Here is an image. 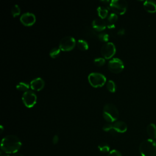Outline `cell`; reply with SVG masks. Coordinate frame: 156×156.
<instances>
[{
    "instance_id": "obj_19",
    "label": "cell",
    "mask_w": 156,
    "mask_h": 156,
    "mask_svg": "<svg viewBox=\"0 0 156 156\" xmlns=\"http://www.w3.org/2000/svg\"><path fill=\"white\" fill-rule=\"evenodd\" d=\"M98 149L101 152L106 153L110 151V146L106 143H102L98 146Z\"/></svg>"
},
{
    "instance_id": "obj_32",
    "label": "cell",
    "mask_w": 156,
    "mask_h": 156,
    "mask_svg": "<svg viewBox=\"0 0 156 156\" xmlns=\"http://www.w3.org/2000/svg\"><path fill=\"white\" fill-rule=\"evenodd\" d=\"M12 156H24L23 154H20V153H16V154H13Z\"/></svg>"
},
{
    "instance_id": "obj_22",
    "label": "cell",
    "mask_w": 156,
    "mask_h": 156,
    "mask_svg": "<svg viewBox=\"0 0 156 156\" xmlns=\"http://www.w3.org/2000/svg\"><path fill=\"white\" fill-rule=\"evenodd\" d=\"M11 13L13 17H16L20 14V8L16 4L14 5L11 9Z\"/></svg>"
},
{
    "instance_id": "obj_12",
    "label": "cell",
    "mask_w": 156,
    "mask_h": 156,
    "mask_svg": "<svg viewBox=\"0 0 156 156\" xmlns=\"http://www.w3.org/2000/svg\"><path fill=\"white\" fill-rule=\"evenodd\" d=\"M92 27L96 31L101 32V31L104 30L106 28L107 24L103 19L98 18V19H95L93 21Z\"/></svg>"
},
{
    "instance_id": "obj_16",
    "label": "cell",
    "mask_w": 156,
    "mask_h": 156,
    "mask_svg": "<svg viewBox=\"0 0 156 156\" xmlns=\"http://www.w3.org/2000/svg\"><path fill=\"white\" fill-rule=\"evenodd\" d=\"M97 12L99 16L101 19H104L108 15V10L106 7L104 6H99L97 8Z\"/></svg>"
},
{
    "instance_id": "obj_28",
    "label": "cell",
    "mask_w": 156,
    "mask_h": 156,
    "mask_svg": "<svg viewBox=\"0 0 156 156\" xmlns=\"http://www.w3.org/2000/svg\"><path fill=\"white\" fill-rule=\"evenodd\" d=\"M58 140H59V138H58V136L57 135H55L53 138H52V143L54 144H56L58 142Z\"/></svg>"
},
{
    "instance_id": "obj_20",
    "label": "cell",
    "mask_w": 156,
    "mask_h": 156,
    "mask_svg": "<svg viewBox=\"0 0 156 156\" xmlns=\"http://www.w3.org/2000/svg\"><path fill=\"white\" fill-rule=\"evenodd\" d=\"M107 88L110 92L114 93L116 90V85L115 82L112 80H108L107 83Z\"/></svg>"
},
{
    "instance_id": "obj_13",
    "label": "cell",
    "mask_w": 156,
    "mask_h": 156,
    "mask_svg": "<svg viewBox=\"0 0 156 156\" xmlns=\"http://www.w3.org/2000/svg\"><path fill=\"white\" fill-rule=\"evenodd\" d=\"M113 128L116 132L124 133L127 129V126L124 121H117L113 124Z\"/></svg>"
},
{
    "instance_id": "obj_3",
    "label": "cell",
    "mask_w": 156,
    "mask_h": 156,
    "mask_svg": "<svg viewBox=\"0 0 156 156\" xmlns=\"http://www.w3.org/2000/svg\"><path fill=\"white\" fill-rule=\"evenodd\" d=\"M102 115L105 121L109 122H113L118 119L119 112L114 104L108 103L104 107Z\"/></svg>"
},
{
    "instance_id": "obj_9",
    "label": "cell",
    "mask_w": 156,
    "mask_h": 156,
    "mask_svg": "<svg viewBox=\"0 0 156 156\" xmlns=\"http://www.w3.org/2000/svg\"><path fill=\"white\" fill-rule=\"evenodd\" d=\"M123 62L118 58H113L108 63V69L113 73H119L124 69Z\"/></svg>"
},
{
    "instance_id": "obj_18",
    "label": "cell",
    "mask_w": 156,
    "mask_h": 156,
    "mask_svg": "<svg viewBox=\"0 0 156 156\" xmlns=\"http://www.w3.org/2000/svg\"><path fill=\"white\" fill-rule=\"evenodd\" d=\"M16 88L19 91L26 92V91H28V90L29 88V85L26 82H20L16 85Z\"/></svg>"
},
{
    "instance_id": "obj_7",
    "label": "cell",
    "mask_w": 156,
    "mask_h": 156,
    "mask_svg": "<svg viewBox=\"0 0 156 156\" xmlns=\"http://www.w3.org/2000/svg\"><path fill=\"white\" fill-rule=\"evenodd\" d=\"M116 52V47L112 42H107L104 44L101 49V53L105 59L111 58Z\"/></svg>"
},
{
    "instance_id": "obj_10",
    "label": "cell",
    "mask_w": 156,
    "mask_h": 156,
    "mask_svg": "<svg viewBox=\"0 0 156 156\" xmlns=\"http://www.w3.org/2000/svg\"><path fill=\"white\" fill-rule=\"evenodd\" d=\"M36 21V17L34 14L30 12H26L20 16L21 23L26 26H32Z\"/></svg>"
},
{
    "instance_id": "obj_23",
    "label": "cell",
    "mask_w": 156,
    "mask_h": 156,
    "mask_svg": "<svg viewBox=\"0 0 156 156\" xmlns=\"http://www.w3.org/2000/svg\"><path fill=\"white\" fill-rule=\"evenodd\" d=\"M107 20H108V23L115 24V23L118 20V16L116 14L114 13H112L108 15Z\"/></svg>"
},
{
    "instance_id": "obj_8",
    "label": "cell",
    "mask_w": 156,
    "mask_h": 156,
    "mask_svg": "<svg viewBox=\"0 0 156 156\" xmlns=\"http://www.w3.org/2000/svg\"><path fill=\"white\" fill-rule=\"evenodd\" d=\"M37 99L36 94L30 90L24 92L22 96L23 102L27 108L34 107L37 102Z\"/></svg>"
},
{
    "instance_id": "obj_15",
    "label": "cell",
    "mask_w": 156,
    "mask_h": 156,
    "mask_svg": "<svg viewBox=\"0 0 156 156\" xmlns=\"http://www.w3.org/2000/svg\"><path fill=\"white\" fill-rule=\"evenodd\" d=\"M147 133L152 139H156V125L149 124L147 127Z\"/></svg>"
},
{
    "instance_id": "obj_30",
    "label": "cell",
    "mask_w": 156,
    "mask_h": 156,
    "mask_svg": "<svg viewBox=\"0 0 156 156\" xmlns=\"http://www.w3.org/2000/svg\"><path fill=\"white\" fill-rule=\"evenodd\" d=\"M107 27L108 29H113L115 28V24H110V23H108L107 25Z\"/></svg>"
},
{
    "instance_id": "obj_6",
    "label": "cell",
    "mask_w": 156,
    "mask_h": 156,
    "mask_svg": "<svg viewBox=\"0 0 156 156\" xmlns=\"http://www.w3.org/2000/svg\"><path fill=\"white\" fill-rule=\"evenodd\" d=\"M76 44L75 38L71 36L63 37L59 42V48L61 51H69L72 50Z\"/></svg>"
},
{
    "instance_id": "obj_24",
    "label": "cell",
    "mask_w": 156,
    "mask_h": 156,
    "mask_svg": "<svg viewBox=\"0 0 156 156\" xmlns=\"http://www.w3.org/2000/svg\"><path fill=\"white\" fill-rule=\"evenodd\" d=\"M105 63V60L104 58L102 57H98L96 58L94 60V63L97 66H103Z\"/></svg>"
},
{
    "instance_id": "obj_4",
    "label": "cell",
    "mask_w": 156,
    "mask_h": 156,
    "mask_svg": "<svg viewBox=\"0 0 156 156\" xmlns=\"http://www.w3.org/2000/svg\"><path fill=\"white\" fill-rule=\"evenodd\" d=\"M90 84L94 87H102L106 82V77L104 75L99 73H91L88 76Z\"/></svg>"
},
{
    "instance_id": "obj_1",
    "label": "cell",
    "mask_w": 156,
    "mask_h": 156,
    "mask_svg": "<svg viewBox=\"0 0 156 156\" xmlns=\"http://www.w3.org/2000/svg\"><path fill=\"white\" fill-rule=\"evenodd\" d=\"M21 146L20 139L14 135H6L2 139L1 143V151L8 154L17 153Z\"/></svg>"
},
{
    "instance_id": "obj_21",
    "label": "cell",
    "mask_w": 156,
    "mask_h": 156,
    "mask_svg": "<svg viewBox=\"0 0 156 156\" xmlns=\"http://www.w3.org/2000/svg\"><path fill=\"white\" fill-rule=\"evenodd\" d=\"M60 51L61 50L59 48H54L51 49V50L49 51V55L52 58H55L60 54Z\"/></svg>"
},
{
    "instance_id": "obj_25",
    "label": "cell",
    "mask_w": 156,
    "mask_h": 156,
    "mask_svg": "<svg viewBox=\"0 0 156 156\" xmlns=\"http://www.w3.org/2000/svg\"><path fill=\"white\" fill-rule=\"evenodd\" d=\"M98 38L101 41L107 42L108 40L109 36H108V34H107L105 32H102L98 35Z\"/></svg>"
},
{
    "instance_id": "obj_33",
    "label": "cell",
    "mask_w": 156,
    "mask_h": 156,
    "mask_svg": "<svg viewBox=\"0 0 156 156\" xmlns=\"http://www.w3.org/2000/svg\"><path fill=\"white\" fill-rule=\"evenodd\" d=\"M1 132H2V131H3V127L2 126H1Z\"/></svg>"
},
{
    "instance_id": "obj_17",
    "label": "cell",
    "mask_w": 156,
    "mask_h": 156,
    "mask_svg": "<svg viewBox=\"0 0 156 156\" xmlns=\"http://www.w3.org/2000/svg\"><path fill=\"white\" fill-rule=\"evenodd\" d=\"M77 46L78 48L81 51H87L88 49V44L87 42L83 40L80 39L77 42Z\"/></svg>"
},
{
    "instance_id": "obj_31",
    "label": "cell",
    "mask_w": 156,
    "mask_h": 156,
    "mask_svg": "<svg viewBox=\"0 0 156 156\" xmlns=\"http://www.w3.org/2000/svg\"><path fill=\"white\" fill-rule=\"evenodd\" d=\"M0 156H10V154H8L7 153H5L3 151H1V154H0Z\"/></svg>"
},
{
    "instance_id": "obj_14",
    "label": "cell",
    "mask_w": 156,
    "mask_h": 156,
    "mask_svg": "<svg viewBox=\"0 0 156 156\" xmlns=\"http://www.w3.org/2000/svg\"><path fill=\"white\" fill-rule=\"evenodd\" d=\"M143 7L144 9L150 13L156 12V2L153 1H146L144 2Z\"/></svg>"
},
{
    "instance_id": "obj_26",
    "label": "cell",
    "mask_w": 156,
    "mask_h": 156,
    "mask_svg": "<svg viewBox=\"0 0 156 156\" xmlns=\"http://www.w3.org/2000/svg\"><path fill=\"white\" fill-rule=\"evenodd\" d=\"M102 129L105 132H115L113 128V124H110V123H107L104 124V126L102 127Z\"/></svg>"
},
{
    "instance_id": "obj_27",
    "label": "cell",
    "mask_w": 156,
    "mask_h": 156,
    "mask_svg": "<svg viewBox=\"0 0 156 156\" xmlns=\"http://www.w3.org/2000/svg\"><path fill=\"white\" fill-rule=\"evenodd\" d=\"M108 156H122V155L119 151L116 149H113L109 152Z\"/></svg>"
},
{
    "instance_id": "obj_29",
    "label": "cell",
    "mask_w": 156,
    "mask_h": 156,
    "mask_svg": "<svg viewBox=\"0 0 156 156\" xmlns=\"http://www.w3.org/2000/svg\"><path fill=\"white\" fill-rule=\"evenodd\" d=\"M124 33H125V30L124 29H119L117 32V34L118 35H122L124 34Z\"/></svg>"
},
{
    "instance_id": "obj_11",
    "label": "cell",
    "mask_w": 156,
    "mask_h": 156,
    "mask_svg": "<svg viewBox=\"0 0 156 156\" xmlns=\"http://www.w3.org/2000/svg\"><path fill=\"white\" fill-rule=\"evenodd\" d=\"M30 87L34 91H40L44 87V81L41 77H37L30 82Z\"/></svg>"
},
{
    "instance_id": "obj_5",
    "label": "cell",
    "mask_w": 156,
    "mask_h": 156,
    "mask_svg": "<svg viewBox=\"0 0 156 156\" xmlns=\"http://www.w3.org/2000/svg\"><path fill=\"white\" fill-rule=\"evenodd\" d=\"M110 8L116 15H123L127 7V2L124 0H112L109 4Z\"/></svg>"
},
{
    "instance_id": "obj_2",
    "label": "cell",
    "mask_w": 156,
    "mask_h": 156,
    "mask_svg": "<svg viewBox=\"0 0 156 156\" xmlns=\"http://www.w3.org/2000/svg\"><path fill=\"white\" fill-rule=\"evenodd\" d=\"M139 151L142 156H155L156 141L152 139L143 141L139 146Z\"/></svg>"
}]
</instances>
